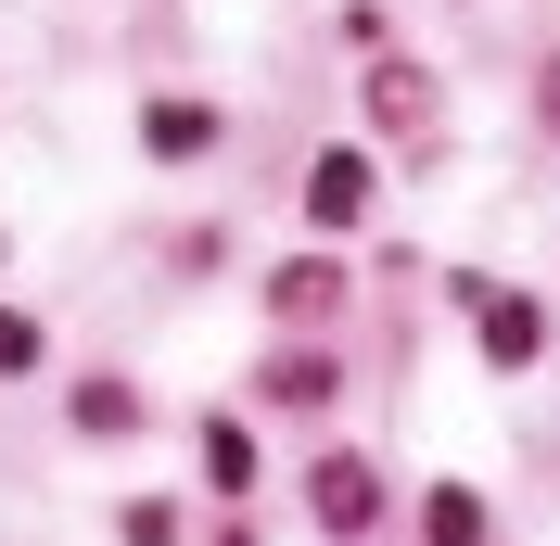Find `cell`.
<instances>
[{
	"instance_id": "obj_1",
	"label": "cell",
	"mask_w": 560,
	"mask_h": 546,
	"mask_svg": "<svg viewBox=\"0 0 560 546\" xmlns=\"http://www.w3.org/2000/svg\"><path fill=\"white\" fill-rule=\"evenodd\" d=\"M318 521H331V534H370V521H383V483H370V458H318Z\"/></svg>"
},
{
	"instance_id": "obj_2",
	"label": "cell",
	"mask_w": 560,
	"mask_h": 546,
	"mask_svg": "<svg viewBox=\"0 0 560 546\" xmlns=\"http://www.w3.org/2000/svg\"><path fill=\"white\" fill-rule=\"evenodd\" d=\"M357 204H370V166H357V153H318V178H306V216H318V229H357Z\"/></svg>"
},
{
	"instance_id": "obj_3",
	"label": "cell",
	"mask_w": 560,
	"mask_h": 546,
	"mask_svg": "<svg viewBox=\"0 0 560 546\" xmlns=\"http://www.w3.org/2000/svg\"><path fill=\"white\" fill-rule=\"evenodd\" d=\"M140 140H153L166 166H191V153L217 140V115H205V103H153V115H140Z\"/></svg>"
},
{
	"instance_id": "obj_4",
	"label": "cell",
	"mask_w": 560,
	"mask_h": 546,
	"mask_svg": "<svg viewBox=\"0 0 560 546\" xmlns=\"http://www.w3.org/2000/svg\"><path fill=\"white\" fill-rule=\"evenodd\" d=\"M485 356H497V369L535 356V306H523V293H485Z\"/></svg>"
},
{
	"instance_id": "obj_5",
	"label": "cell",
	"mask_w": 560,
	"mask_h": 546,
	"mask_svg": "<svg viewBox=\"0 0 560 546\" xmlns=\"http://www.w3.org/2000/svg\"><path fill=\"white\" fill-rule=\"evenodd\" d=\"M331 293H345V280L318 268V254H293V268L268 280V306H280V318H318V306H331Z\"/></svg>"
},
{
	"instance_id": "obj_6",
	"label": "cell",
	"mask_w": 560,
	"mask_h": 546,
	"mask_svg": "<svg viewBox=\"0 0 560 546\" xmlns=\"http://www.w3.org/2000/svg\"><path fill=\"white\" fill-rule=\"evenodd\" d=\"M205 471H217V496H243V483H255V432H243V419H217V432H205Z\"/></svg>"
},
{
	"instance_id": "obj_7",
	"label": "cell",
	"mask_w": 560,
	"mask_h": 546,
	"mask_svg": "<svg viewBox=\"0 0 560 546\" xmlns=\"http://www.w3.org/2000/svg\"><path fill=\"white\" fill-rule=\"evenodd\" d=\"M268 394L280 407H318V394H331V356H268Z\"/></svg>"
},
{
	"instance_id": "obj_8",
	"label": "cell",
	"mask_w": 560,
	"mask_h": 546,
	"mask_svg": "<svg viewBox=\"0 0 560 546\" xmlns=\"http://www.w3.org/2000/svg\"><path fill=\"white\" fill-rule=\"evenodd\" d=\"M420 521H433V546H471V534H485V496H471V483H446Z\"/></svg>"
},
{
	"instance_id": "obj_9",
	"label": "cell",
	"mask_w": 560,
	"mask_h": 546,
	"mask_svg": "<svg viewBox=\"0 0 560 546\" xmlns=\"http://www.w3.org/2000/svg\"><path fill=\"white\" fill-rule=\"evenodd\" d=\"M370 103H383V128H420V115H433V90H420L408 64H383V76H370Z\"/></svg>"
},
{
	"instance_id": "obj_10",
	"label": "cell",
	"mask_w": 560,
	"mask_h": 546,
	"mask_svg": "<svg viewBox=\"0 0 560 546\" xmlns=\"http://www.w3.org/2000/svg\"><path fill=\"white\" fill-rule=\"evenodd\" d=\"M77 432H128V381H90L77 394Z\"/></svg>"
},
{
	"instance_id": "obj_11",
	"label": "cell",
	"mask_w": 560,
	"mask_h": 546,
	"mask_svg": "<svg viewBox=\"0 0 560 546\" xmlns=\"http://www.w3.org/2000/svg\"><path fill=\"white\" fill-rule=\"evenodd\" d=\"M0 369H38V331H26L13 306H0Z\"/></svg>"
},
{
	"instance_id": "obj_12",
	"label": "cell",
	"mask_w": 560,
	"mask_h": 546,
	"mask_svg": "<svg viewBox=\"0 0 560 546\" xmlns=\"http://www.w3.org/2000/svg\"><path fill=\"white\" fill-rule=\"evenodd\" d=\"M548 128H560V64H548Z\"/></svg>"
}]
</instances>
